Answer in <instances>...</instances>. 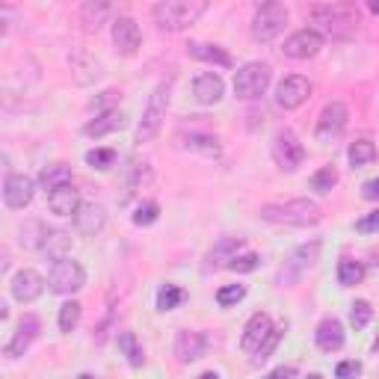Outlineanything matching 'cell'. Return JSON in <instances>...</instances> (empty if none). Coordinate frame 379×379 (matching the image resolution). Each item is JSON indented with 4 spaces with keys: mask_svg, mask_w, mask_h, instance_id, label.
Returning a JSON list of instances; mask_svg holds the SVG:
<instances>
[{
    "mask_svg": "<svg viewBox=\"0 0 379 379\" xmlns=\"http://www.w3.org/2000/svg\"><path fill=\"white\" fill-rule=\"evenodd\" d=\"M261 220L273 225H290V229H306L323 220V210L311 199H290V201H273L261 208Z\"/></svg>",
    "mask_w": 379,
    "mask_h": 379,
    "instance_id": "6da1fadb",
    "label": "cell"
},
{
    "mask_svg": "<svg viewBox=\"0 0 379 379\" xmlns=\"http://www.w3.org/2000/svg\"><path fill=\"white\" fill-rule=\"evenodd\" d=\"M314 24H320L323 33H329L332 39H352L359 33V9L352 3H317L308 9Z\"/></svg>",
    "mask_w": 379,
    "mask_h": 379,
    "instance_id": "7a4b0ae2",
    "label": "cell"
},
{
    "mask_svg": "<svg viewBox=\"0 0 379 379\" xmlns=\"http://www.w3.org/2000/svg\"><path fill=\"white\" fill-rule=\"evenodd\" d=\"M208 12L205 0H160V3L151 9L155 15V24L160 30H187L190 24H196L201 15Z\"/></svg>",
    "mask_w": 379,
    "mask_h": 379,
    "instance_id": "3957f363",
    "label": "cell"
},
{
    "mask_svg": "<svg viewBox=\"0 0 379 379\" xmlns=\"http://www.w3.org/2000/svg\"><path fill=\"white\" fill-rule=\"evenodd\" d=\"M169 98H172V80L157 83V90L151 92L148 104H145V113H143L140 124H136V143L140 145L151 143L160 134L163 119H166V110H169Z\"/></svg>",
    "mask_w": 379,
    "mask_h": 379,
    "instance_id": "277c9868",
    "label": "cell"
},
{
    "mask_svg": "<svg viewBox=\"0 0 379 379\" xmlns=\"http://www.w3.org/2000/svg\"><path fill=\"white\" fill-rule=\"evenodd\" d=\"M287 27V6L279 0H267L255 9V18H252V39L255 42H273L276 36H282V30Z\"/></svg>",
    "mask_w": 379,
    "mask_h": 379,
    "instance_id": "5b68a950",
    "label": "cell"
},
{
    "mask_svg": "<svg viewBox=\"0 0 379 379\" xmlns=\"http://www.w3.org/2000/svg\"><path fill=\"white\" fill-rule=\"evenodd\" d=\"M273 80V69L267 62H246L234 71V95L243 101H255L267 92V86Z\"/></svg>",
    "mask_w": 379,
    "mask_h": 379,
    "instance_id": "8992f818",
    "label": "cell"
},
{
    "mask_svg": "<svg viewBox=\"0 0 379 379\" xmlns=\"http://www.w3.org/2000/svg\"><path fill=\"white\" fill-rule=\"evenodd\" d=\"M48 285L54 294H78V290L86 285V270L74 258L54 261V267H50V273H48Z\"/></svg>",
    "mask_w": 379,
    "mask_h": 379,
    "instance_id": "52a82bcc",
    "label": "cell"
},
{
    "mask_svg": "<svg viewBox=\"0 0 379 379\" xmlns=\"http://www.w3.org/2000/svg\"><path fill=\"white\" fill-rule=\"evenodd\" d=\"M320 249L323 243L320 240H311V243H302L294 249V255L285 261V270H282V285H296L302 276H306L314 264L320 258Z\"/></svg>",
    "mask_w": 379,
    "mask_h": 379,
    "instance_id": "ba28073f",
    "label": "cell"
},
{
    "mask_svg": "<svg viewBox=\"0 0 379 379\" xmlns=\"http://www.w3.org/2000/svg\"><path fill=\"white\" fill-rule=\"evenodd\" d=\"M347 119H350L347 107L341 104V101H329V104L320 110V116H317V128H314V136H317L320 143H335L338 136L344 134Z\"/></svg>",
    "mask_w": 379,
    "mask_h": 379,
    "instance_id": "9c48e42d",
    "label": "cell"
},
{
    "mask_svg": "<svg viewBox=\"0 0 379 379\" xmlns=\"http://www.w3.org/2000/svg\"><path fill=\"white\" fill-rule=\"evenodd\" d=\"M273 157L276 163H279V169L285 172H296L302 166V160H306V148H302V143L296 140L294 131H279L276 134V143H273Z\"/></svg>",
    "mask_w": 379,
    "mask_h": 379,
    "instance_id": "30bf717a",
    "label": "cell"
},
{
    "mask_svg": "<svg viewBox=\"0 0 379 379\" xmlns=\"http://www.w3.org/2000/svg\"><path fill=\"white\" fill-rule=\"evenodd\" d=\"M36 196V181L30 175H21V172H9L6 181H3V201L6 208L12 210H24L33 201Z\"/></svg>",
    "mask_w": 379,
    "mask_h": 379,
    "instance_id": "8fae6325",
    "label": "cell"
},
{
    "mask_svg": "<svg viewBox=\"0 0 379 379\" xmlns=\"http://www.w3.org/2000/svg\"><path fill=\"white\" fill-rule=\"evenodd\" d=\"M320 48H323V36L317 30H296L294 36H287V42L282 48V54L287 59H311V57H317L320 54Z\"/></svg>",
    "mask_w": 379,
    "mask_h": 379,
    "instance_id": "7c38bea8",
    "label": "cell"
},
{
    "mask_svg": "<svg viewBox=\"0 0 379 379\" xmlns=\"http://www.w3.org/2000/svg\"><path fill=\"white\" fill-rule=\"evenodd\" d=\"M113 45L122 57H134L143 45V33H140V24L128 15H119L113 21Z\"/></svg>",
    "mask_w": 379,
    "mask_h": 379,
    "instance_id": "4fadbf2b",
    "label": "cell"
},
{
    "mask_svg": "<svg viewBox=\"0 0 379 379\" xmlns=\"http://www.w3.org/2000/svg\"><path fill=\"white\" fill-rule=\"evenodd\" d=\"M39 329H42L39 317H33V314H24L21 323H18V329H15V335H12V341L3 347V356H6V359H21L24 352L30 350L33 341L39 338Z\"/></svg>",
    "mask_w": 379,
    "mask_h": 379,
    "instance_id": "5bb4252c",
    "label": "cell"
},
{
    "mask_svg": "<svg viewBox=\"0 0 379 379\" xmlns=\"http://www.w3.org/2000/svg\"><path fill=\"white\" fill-rule=\"evenodd\" d=\"M311 95V83L306 78H299V74H290L279 83V90H276V104L282 110H296L308 101Z\"/></svg>",
    "mask_w": 379,
    "mask_h": 379,
    "instance_id": "9a60e30c",
    "label": "cell"
},
{
    "mask_svg": "<svg viewBox=\"0 0 379 379\" xmlns=\"http://www.w3.org/2000/svg\"><path fill=\"white\" fill-rule=\"evenodd\" d=\"M273 320H270V314H252L249 323H246V329H243V338H240V347H243L246 352H258L264 347V341H267L273 335Z\"/></svg>",
    "mask_w": 379,
    "mask_h": 379,
    "instance_id": "2e32d148",
    "label": "cell"
},
{
    "mask_svg": "<svg viewBox=\"0 0 379 379\" xmlns=\"http://www.w3.org/2000/svg\"><path fill=\"white\" fill-rule=\"evenodd\" d=\"M45 290V279L36 270H18L12 276V296L18 302H36Z\"/></svg>",
    "mask_w": 379,
    "mask_h": 379,
    "instance_id": "e0dca14e",
    "label": "cell"
},
{
    "mask_svg": "<svg viewBox=\"0 0 379 379\" xmlns=\"http://www.w3.org/2000/svg\"><path fill=\"white\" fill-rule=\"evenodd\" d=\"M104 225H107V213L101 205H95V201H86V205H80V210L74 213V229L83 237H95L98 231H104Z\"/></svg>",
    "mask_w": 379,
    "mask_h": 379,
    "instance_id": "ac0fdd59",
    "label": "cell"
},
{
    "mask_svg": "<svg viewBox=\"0 0 379 379\" xmlns=\"http://www.w3.org/2000/svg\"><path fill=\"white\" fill-rule=\"evenodd\" d=\"M243 249V237H220L213 249L208 252L205 258V270H220V267H229V264L237 258V252Z\"/></svg>",
    "mask_w": 379,
    "mask_h": 379,
    "instance_id": "d6986e66",
    "label": "cell"
},
{
    "mask_svg": "<svg viewBox=\"0 0 379 379\" xmlns=\"http://www.w3.org/2000/svg\"><path fill=\"white\" fill-rule=\"evenodd\" d=\"M205 350H208V338L201 332L187 329V332H178V338H175V356H178V362H184V364L201 359Z\"/></svg>",
    "mask_w": 379,
    "mask_h": 379,
    "instance_id": "ffe728a7",
    "label": "cell"
},
{
    "mask_svg": "<svg viewBox=\"0 0 379 379\" xmlns=\"http://www.w3.org/2000/svg\"><path fill=\"white\" fill-rule=\"evenodd\" d=\"M48 208H50V213H57V217H74V213L80 210L78 190L66 184V187L54 190V193H48Z\"/></svg>",
    "mask_w": 379,
    "mask_h": 379,
    "instance_id": "44dd1931",
    "label": "cell"
},
{
    "mask_svg": "<svg viewBox=\"0 0 379 379\" xmlns=\"http://www.w3.org/2000/svg\"><path fill=\"white\" fill-rule=\"evenodd\" d=\"M225 92V83L220 74H213V71H205V74H199V78L193 80V95L199 104H217V101L222 98Z\"/></svg>",
    "mask_w": 379,
    "mask_h": 379,
    "instance_id": "7402d4cb",
    "label": "cell"
},
{
    "mask_svg": "<svg viewBox=\"0 0 379 379\" xmlns=\"http://www.w3.org/2000/svg\"><path fill=\"white\" fill-rule=\"evenodd\" d=\"M69 249H71V237L59 229H45L42 234V243H39V252L50 261H62L69 258Z\"/></svg>",
    "mask_w": 379,
    "mask_h": 379,
    "instance_id": "603a6c76",
    "label": "cell"
},
{
    "mask_svg": "<svg viewBox=\"0 0 379 379\" xmlns=\"http://www.w3.org/2000/svg\"><path fill=\"white\" fill-rule=\"evenodd\" d=\"M314 341H317V347L323 352H338L341 347H344V326H341L335 317H326L317 332H314Z\"/></svg>",
    "mask_w": 379,
    "mask_h": 379,
    "instance_id": "cb8c5ba5",
    "label": "cell"
},
{
    "mask_svg": "<svg viewBox=\"0 0 379 379\" xmlns=\"http://www.w3.org/2000/svg\"><path fill=\"white\" fill-rule=\"evenodd\" d=\"M124 128V116L119 110H110V113H101V116H95L92 122H86L83 124V134L86 136H107V134H116Z\"/></svg>",
    "mask_w": 379,
    "mask_h": 379,
    "instance_id": "d4e9b609",
    "label": "cell"
},
{
    "mask_svg": "<svg viewBox=\"0 0 379 379\" xmlns=\"http://www.w3.org/2000/svg\"><path fill=\"white\" fill-rule=\"evenodd\" d=\"M187 54L193 59H201V62H213V66H222V69H231L234 59L229 50H222L220 45H201V42H190L187 45Z\"/></svg>",
    "mask_w": 379,
    "mask_h": 379,
    "instance_id": "484cf974",
    "label": "cell"
},
{
    "mask_svg": "<svg viewBox=\"0 0 379 379\" xmlns=\"http://www.w3.org/2000/svg\"><path fill=\"white\" fill-rule=\"evenodd\" d=\"M181 148L187 151H196V155H208V157H217L222 145L213 134H201V131H193L190 136H181Z\"/></svg>",
    "mask_w": 379,
    "mask_h": 379,
    "instance_id": "4316f807",
    "label": "cell"
},
{
    "mask_svg": "<svg viewBox=\"0 0 379 379\" xmlns=\"http://www.w3.org/2000/svg\"><path fill=\"white\" fill-rule=\"evenodd\" d=\"M39 181H42V187L48 190V193H54V190L71 184V169L66 166V163H50V166L42 169Z\"/></svg>",
    "mask_w": 379,
    "mask_h": 379,
    "instance_id": "83f0119b",
    "label": "cell"
},
{
    "mask_svg": "<svg viewBox=\"0 0 379 379\" xmlns=\"http://www.w3.org/2000/svg\"><path fill=\"white\" fill-rule=\"evenodd\" d=\"M119 350H122V356L128 359L131 368H143L145 356H143V347H140V341H136L134 332H128V329L119 332Z\"/></svg>",
    "mask_w": 379,
    "mask_h": 379,
    "instance_id": "f1b7e54d",
    "label": "cell"
},
{
    "mask_svg": "<svg viewBox=\"0 0 379 379\" xmlns=\"http://www.w3.org/2000/svg\"><path fill=\"white\" fill-rule=\"evenodd\" d=\"M347 157H350V166L352 169H362V166H368V163L376 160V145L371 140H356V143L350 145Z\"/></svg>",
    "mask_w": 379,
    "mask_h": 379,
    "instance_id": "f546056e",
    "label": "cell"
},
{
    "mask_svg": "<svg viewBox=\"0 0 379 379\" xmlns=\"http://www.w3.org/2000/svg\"><path fill=\"white\" fill-rule=\"evenodd\" d=\"M362 279H364V264L362 261L344 258L338 264V282L344 287H356V285H362Z\"/></svg>",
    "mask_w": 379,
    "mask_h": 379,
    "instance_id": "4dcf8cb0",
    "label": "cell"
},
{
    "mask_svg": "<svg viewBox=\"0 0 379 379\" xmlns=\"http://www.w3.org/2000/svg\"><path fill=\"white\" fill-rule=\"evenodd\" d=\"M110 6L107 3H83L80 6V21L86 24V30H98L101 24L110 18Z\"/></svg>",
    "mask_w": 379,
    "mask_h": 379,
    "instance_id": "1f68e13d",
    "label": "cell"
},
{
    "mask_svg": "<svg viewBox=\"0 0 379 379\" xmlns=\"http://www.w3.org/2000/svg\"><path fill=\"white\" fill-rule=\"evenodd\" d=\"M80 311H83V306L78 299H69V302H62L59 306V332H74L78 329V323H80Z\"/></svg>",
    "mask_w": 379,
    "mask_h": 379,
    "instance_id": "d6a6232c",
    "label": "cell"
},
{
    "mask_svg": "<svg viewBox=\"0 0 379 379\" xmlns=\"http://www.w3.org/2000/svg\"><path fill=\"white\" fill-rule=\"evenodd\" d=\"M187 299V294L178 287V285H163L157 290V308L160 311H172V308H178L181 302Z\"/></svg>",
    "mask_w": 379,
    "mask_h": 379,
    "instance_id": "836d02e7",
    "label": "cell"
},
{
    "mask_svg": "<svg viewBox=\"0 0 379 379\" xmlns=\"http://www.w3.org/2000/svg\"><path fill=\"white\" fill-rule=\"evenodd\" d=\"M335 184H338V169L335 166H323V169H317L311 175V190H317L320 196L332 193Z\"/></svg>",
    "mask_w": 379,
    "mask_h": 379,
    "instance_id": "e575fe53",
    "label": "cell"
},
{
    "mask_svg": "<svg viewBox=\"0 0 379 379\" xmlns=\"http://www.w3.org/2000/svg\"><path fill=\"white\" fill-rule=\"evenodd\" d=\"M157 217H160V205H157V201H143V205L136 208V213H134V225L145 229V225H155Z\"/></svg>",
    "mask_w": 379,
    "mask_h": 379,
    "instance_id": "d590c367",
    "label": "cell"
},
{
    "mask_svg": "<svg viewBox=\"0 0 379 379\" xmlns=\"http://www.w3.org/2000/svg\"><path fill=\"white\" fill-rule=\"evenodd\" d=\"M86 163H90L92 169H110L113 163H116V151L113 148H92V151H86Z\"/></svg>",
    "mask_w": 379,
    "mask_h": 379,
    "instance_id": "8d00e7d4",
    "label": "cell"
},
{
    "mask_svg": "<svg viewBox=\"0 0 379 379\" xmlns=\"http://www.w3.org/2000/svg\"><path fill=\"white\" fill-rule=\"evenodd\" d=\"M246 296V287L243 285H225V287H220L217 290V302L222 308H231V306H237L240 299Z\"/></svg>",
    "mask_w": 379,
    "mask_h": 379,
    "instance_id": "74e56055",
    "label": "cell"
},
{
    "mask_svg": "<svg viewBox=\"0 0 379 379\" xmlns=\"http://www.w3.org/2000/svg\"><path fill=\"white\" fill-rule=\"evenodd\" d=\"M371 317H373V308L364 299H359V302H352V306H350V323L356 326V329H364V326L371 323Z\"/></svg>",
    "mask_w": 379,
    "mask_h": 379,
    "instance_id": "f35d334b",
    "label": "cell"
},
{
    "mask_svg": "<svg viewBox=\"0 0 379 379\" xmlns=\"http://www.w3.org/2000/svg\"><path fill=\"white\" fill-rule=\"evenodd\" d=\"M119 98H122V92H119V90H107V92H101L98 98H92V101H90V110H95L98 116H101V113H110L113 107L119 104Z\"/></svg>",
    "mask_w": 379,
    "mask_h": 379,
    "instance_id": "ab89813d",
    "label": "cell"
},
{
    "mask_svg": "<svg viewBox=\"0 0 379 379\" xmlns=\"http://www.w3.org/2000/svg\"><path fill=\"white\" fill-rule=\"evenodd\" d=\"M258 264H261V258L255 255V252H243V255H237L229 264V270L231 273H252V270H258Z\"/></svg>",
    "mask_w": 379,
    "mask_h": 379,
    "instance_id": "60d3db41",
    "label": "cell"
},
{
    "mask_svg": "<svg viewBox=\"0 0 379 379\" xmlns=\"http://www.w3.org/2000/svg\"><path fill=\"white\" fill-rule=\"evenodd\" d=\"M356 231L359 234H379V210L364 213L362 220H356Z\"/></svg>",
    "mask_w": 379,
    "mask_h": 379,
    "instance_id": "b9f144b4",
    "label": "cell"
},
{
    "mask_svg": "<svg viewBox=\"0 0 379 379\" xmlns=\"http://www.w3.org/2000/svg\"><path fill=\"white\" fill-rule=\"evenodd\" d=\"M279 338H282V329H273V335H270L267 341H264V347L255 352V364H264V362L270 359V352L276 350V344H279Z\"/></svg>",
    "mask_w": 379,
    "mask_h": 379,
    "instance_id": "7bdbcfd3",
    "label": "cell"
},
{
    "mask_svg": "<svg viewBox=\"0 0 379 379\" xmlns=\"http://www.w3.org/2000/svg\"><path fill=\"white\" fill-rule=\"evenodd\" d=\"M362 373V362H341L335 368V379H356Z\"/></svg>",
    "mask_w": 379,
    "mask_h": 379,
    "instance_id": "ee69618b",
    "label": "cell"
},
{
    "mask_svg": "<svg viewBox=\"0 0 379 379\" xmlns=\"http://www.w3.org/2000/svg\"><path fill=\"white\" fill-rule=\"evenodd\" d=\"M362 196L368 199V201H379V178L364 181V184H362Z\"/></svg>",
    "mask_w": 379,
    "mask_h": 379,
    "instance_id": "f6af8a7d",
    "label": "cell"
},
{
    "mask_svg": "<svg viewBox=\"0 0 379 379\" xmlns=\"http://www.w3.org/2000/svg\"><path fill=\"white\" fill-rule=\"evenodd\" d=\"M294 376H296L294 368H276L270 376H264V379H294Z\"/></svg>",
    "mask_w": 379,
    "mask_h": 379,
    "instance_id": "bcb514c9",
    "label": "cell"
},
{
    "mask_svg": "<svg viewBox=\"0 0 379 379\" xmlns=\"http://www.w3.org/2000/svg\"><path fill=\"white\" fill-rule=\"evenodd\" d=\"M368 9H371V12H376V15H379V0H371Z\"/></svg>",
    "mask_w": 379,
    "mask_h": 379,
    "instance_id": "7dc6e473",
    "label": "cell"
},
{
    "mask_svg": "<svg viewBox=\"0 0 379 379\" xmlns=\"http://www.w3.org/2000/svg\"><path fill=\"white\" fill-rule=\"evenodd\" d=\"M199 379H220V376H217V373H213V371H210V373H201Z\"/></svg>",
    "mask_w": 379,
    "mask_h": 379,
    "instance_id": "c3c4849f",
    "label": "cell"
},
{
    "mask_svg": "<svg viewBox=\"0 0 379 379\" xmlns=\"http://www.w3.org/2000/svg\"><path fill=\"white\" fill-rule=\"evenodd\" d=\"M78 379H95V376H92V373H80Z\"/></svg>",
    "mask_w": 379,
    "mask_h": 379,
    "instance_id": "681fc988",
    "label": "cell"
},
{
    "mask_svg": "<svg viewBox=\"0 0 379 379\" xmlns=\"http://www.w3.org/2000/svg\"><path fill=\"white\" fill-rule=\"evenodd\" d=\"M373 350H376V352H379V335H376V341H373Z\"/></svg>",
    "mask_w": 379,
    "mask_h": 379,
    "instance_id": "f907efd6",
    "label": "cell"
},
{
    "mask_svg": "<svg viewBox=\"0 0 379 379\" xmlns=\"http://www.w3.org/2000/svg\"><path fill=\"white\" fill-rule=\"evenodd\" d=\"M308 379H323V376H320V373H311V376H308Z\"/></svg>",
    "mask_w": 379,
    "mask_h": 379,
    "instance_id": "816d5d0a",
    "label": "cell"
}]
</instances>
